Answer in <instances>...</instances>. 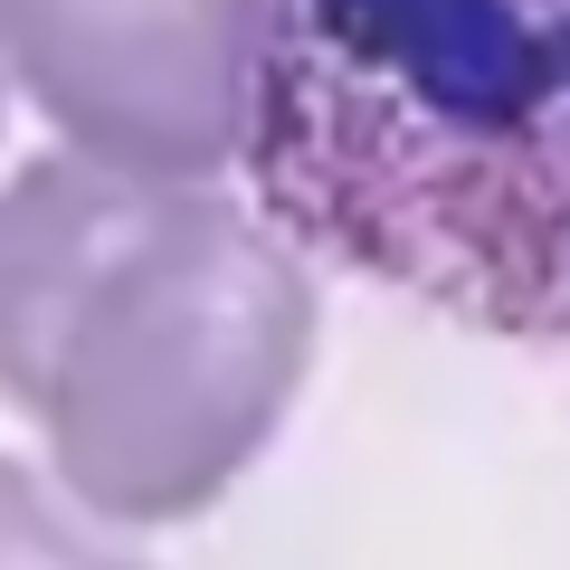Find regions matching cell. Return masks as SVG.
<instances>
[{"label":"cell","mask_w":570,"mask_h":570,"mask_svg":"<svg viewBox=\"0 0 570 570\" xmlns=\"http://www.w3.org/2000/svg\"><path fill=\"white\" fill-rule=\"evenodd\" d=\"M238 171L285 247L570 352V0H257Z\"/></svg>","instance_id":"obj_1"},{"label":"cell","mask_w":570,"mask_h":570,"mask_svg":"<svg viewBox=\"0 0 570 570\" xmlns=\"http://www.w3.org/2000/svg\"><path fill=\"white\" fill-rule=\"evenodd\" d=\"M314 371V276L247 200L39 153L0 181V400L105 532L190 523Z\"/></svg>","instance_id":"obj_2"},{"label":"cell","mask_w":570,"mask_h":570,"mask_svg":"<svg viewBox=\"0 0 570 570\" xmlns=\"http://www.w3.org/2000/svg\"><path fill=\"white\" fill-rule=\"evenodd\" d=\"M257 0H0V77L67 153L142 181H219L238 163Z\"/></svg>","instance_id":"obj_3"},{"label":"cell","mask_w":570,"mask_h":570,"mask_svg":"<svg viewBox=\"0 0 570 570\" xmlns=\"http://www.w3.org/2000/svg\"><path fill=\"white\" fill-rule=\"evenodd\" d=\"M0 570H142L96 513H77L39 466L0 456Z\"/></svg>","instance_id":"obj_4"}]
</instances>
